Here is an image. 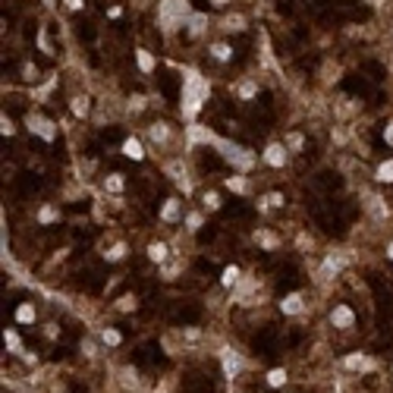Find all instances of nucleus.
<instances>
[{
	"instance_id": "a19ab883",
	"label": "nucleus",
	"mask_w": 393,
	"mask_h": 393,
	"mask_svg": "<svg viewBox=\"0 0 393 393\" xmlns=\"http://www.w3.org/2000/svg\"><path fill=\"white\" fill-rule=\"evenodd\" d=\"M227 4H230V0H211V7H217V10H220V7H227Z\"/></svg>"
},
{
	"instance_id": "dca6fc26",
	"label": "nucleus",
	"mask_w": 393,
	"mask_h": 393,
	"mask_svg": "<svg viewBox=\"0 0 393 393\" xmlns=\"http://www.w3.org/2000/svg\"><path fill=\"white\" fill-rule=\"evenodd\" d=\"M88 107H91V101L82 95V98H72V114L76 117H88Z\"/></svg>"
},
{
	"instance_id": "2eb2a0df",
	"label": "nucleus",
	"mask_w": 393,
	"mask_h": 393,
	"mask_svg": "<svg viewBox=\"0 0 393 393\" xmlns=\"http://www.w3.org/2000/svg\"><path fill=\"white\" fill-rule=\"evenodd\" d=\"M136 60H139L142 72H151V69H154V57H151L148 50H136Z\"/></svg>"
},
{
	"instance_id": "39448f33",
	"label": "nucleus",
	"mask_w": 393,
	"mask_h": 393,
	"mask_svg": "<svg viewBox=\"0 0 393 393\" xmlns=\"http://www.w3.org/2000/svg\"><path fill=\"white\" fill-rule=\"evenodd\" d=\"M265 161H268L271 167H283V164H286V145H268Z\"/></svg>"
},
{
	"instance_id": "72a5a7b5",
	"label": "nucleus",
	"mask_w": 393,
	"mask_h": 393,
	"mask_svg": "<svg viewBox=\"0 0 393 393\" xmlns=\"http://www.w3.org/2000/svg\"><path fill=\"white\" fill-rule=\"evenodd\" d=\"M286 145L293 148V151H299V148H302V136H299V133H293V136H286Z\"/></svg>"
},
{
	"instance_id": "c85d7f7f",
	"label": "nucleus",
	"mask_w": 393,
	"mask_h": 393,
	"mask_svg": "<svg viewBox=\"0 0 393 393\" xmlns=\"http://www.w3.org/2000/svg\"><path fill=\"white\" fill-rule=\"evenodd\" d=\"M255 239H258L265 249H277V239H274L271 233H261V230H258V233H255Z\"/></svg>"
},
{
	"instance_id": "e433bc0d",
	"label": "nucleus",
	"mask_w": 393,
	"mask_h": 393,
	"mask_svg": "<svg viewBox=\"0 0 393 393\" xmlns=\"http://www.w3.org/2000/svg\"><path fill=\"white\" fill-rule=\"evenodd\" d=\"M255 91H258V88H255L252 82H246V85H242V88H239V95H242V98H252V95H255Z\"/></svg>"
},
{
	"instance_id": "f3484780",
	"label": "nucleus",
	"mask_w": 393,
	"mask_h": 393,
	"mask_svg": "<svg viewBox=\"0 0 393 393\" xmlns=\"http://www.w3.org/2000/svg\"><path fill=\"white\" fill-rule=\"evenodd\" d=\"M148 258H151V261H164L167 258V246H164V242H151V246H148Z\"/></svg>"
},
{
	"instance_id": "c9c22d12",
	"label": "nucleus",
	"mask_w": 393,
	"mask_h": 393,
	"mask_svg": "<svg viewBox=\"0 0 393 393\" xmlns=\"http://www.w3.org/2000/svg\"><path fill=\"white\" fill-rule=\"evenodd\" d=\"M204 204H208V208H220V198H217V192H208V195H204Z\"/></svg>"
},
{
	"instance_id": "5701e85b",
	"label": "nucleus",
	"mask_w": 393,
	"mask_h": 393,
	"mask_svg": "<svg viewBox=\"0 0 393 393\" xmlns=\"http://www.w3.org/2000/svg\"><path fill=\"white\" fill-rule=\"evenodd\" d=\"M4 343H7V349H13V352H22V346H19V336H16L13 330H7V333H4Z\"/></svg>"
},
{
	"instance_id": "f704fd0d",
	"label": "nucleus",
	"mask_w": 393,
	"mask_h": 393,
	"mask_svg": "<svg viewBox=\"0 0 393 393\" xmlns=\"http://www.w3.org/2000/svg\"><path fill=\"white\" fill-rule=\"evenodd\" d=\"M186 223H189V230L195 233V230L201 227V214H189V217H186Z\"/></svg>"
},
{
	"instance_id": "7c9ffc66",
	"label": "nucleus",
	"mask_w": 393,
	"mask_h": 393,
	"mask_svg": "<svg viewBox=\"0 0 393 393\" xmlns=\"http://www.w3.org/2000/svg\"><path fill=\"white\" fill-rule=\"evenodd\" d=\"M123 255H126V246H123V242H120V246H114L110 252H104V258H107V261H120Z\"/></svg>"
},
{
	"instance_id": "7ed1b4c3",
	"label": "nucleus",
	"mask_w": 393,
	"mask_h": 393,
	"mask_svg": "<svg viewBox=\"0 0 393 393\" xmlns=\"http://www.w3.org/2000/svg\"><path fill=\"white\" fill-rule=\"evenodd\" d=\"M29 129H32L35 136H41L44 142H54V139H57V129H54V123L44 120V117H32V120H29Z\"/></svg>"
},
{
	"instance_id": "4468645a",
	"label": "nucleus",
	"mask_w": 393,
	"mask_h": 393,
	"mask_svg": "<svg viewBox=\"0 0 393 393\" xmlns=\"http://www.w3.org/2000/svg\"><path fill=\"white\" fill-rule=\"evenodd\" d=\"M283 384H286V371L283 368L268 371V387H283Z\"/></svg>"
},
{
	"instance_id": "1a4fd4ad",
	"label": "nucleus",
	"mask_w": 393,
	"mask_h": 393,
	"mask_svg": "<svg viewBox=\"0 0 393 393\" xmlns=\"http://www.w3.org/2000/svg\"><path fill=\"white\" fill-rule=\"evenodd\" d=\"M123 154H126V158H133V161H142V158H145L142 145H139L136 139H126V142H123Z\"/></svg>"
},
{
	"instance_id": "6ab92c4d",
	"label": "nucleus",
	"mask_w": 393,
	"mask_h": 393,
	"mask_svg": "<svg viewBox=\"0 0 393 393\" xmlns=\"http://www.w3.org/2000/svg\"><path fill=\"white\" fill-rule=\"evenodd\" d=\"M378 179H381V182H393V158L378 167Z\"/></svg>"
},
{
	"instance_id": "2f4dec72",
	"label": "nucleus",
	"mask_w": 393,
	"mask_h": 393,
	"mask_svg": "<svg viewBox=\"0 0 393 393\" xmlns=\"http://www.w3.org/2000/svg\"><path fill=\"white\" fill-rule=\"evenodd\" d=\"M22 79H25V82H35V79H38V66L25 63V66H22Z\"/></svg>"
},
{
	"instance_id": "ea45409f",
	"label": "nucleus",
	"mask_w": 393,
	"mask_h": 393,
	"mask_svg": "<svg viewBox=\"0 0 393 393\" xmlns=\"http://www.w3.org/2000/svg\"><path fill=\"white\" fill-rule=\"evenodd\" d=\"M384 139H387V142H390V145H393V123H390V126H387V129H384Z\"/></svg>"
},
{
	"instance_id": "ddd939ff",
	"label": "nucleus",
	"mask_w": 393,
	"mask_h": 393,
	"mask_svg": "<svg viewBox=\"0 0 393 393\" xmlns=\"http://www.w3.org/2000/svg\"><path fill=\"white\" fill-rule=\"evenodd\" d=\"M220 283H223V286H236V283H239V268H223Z\"/></svg>"
},
{
	"instance_id": "a211bd4d",
	"label": "nucleus",
	"mask_w": 393,
	"mask_h": 393,
	"mask_svg": "<svg viewBox=\"0 0 393 393\" xmlns=\"http://www.w3.org/2000/svg\"><path fill=\"white\" fill-rule=\"evenodd\" d=\"M136 305H139L136 296H120L117 299V311H136Z\"/></svg>"
},
{
	"instance_id": "cd10ccee",
	"label": "nucleus",
	"mask_w": 393,
	"mask_h": 393,
	"mask_svg": "<svg viewBox=\"0 0 393 393\" xmlns=\"http://www.w3.org/2000/svg\"><path fill=\"white\" fill-rule=\"evenodd\" d=\"M201 29H204V19H201V16L195 13L192 19H189V35H192V38H195V35H201Z\"/></svg>"
},
{
	"instance_id": "20e7f679",
	"label": "nucleus",
	"mask_w": 393,
	"mask_h": 393,
	"mask_svg": "<svg viewBox=\"0 0 393 393\" xmlns=\"http://www.w3.org/2000/svg\"><path fill=\"white\" fill-rule=\"evenodd\" d=\"M330 324H333V327H340V330L352 327V324H355V315H352V308H349V305H336V308L330 311Z\"/></svg>"
},
{
	"instance_id": "b1692460",
	"label": "nucleus",
	"mask_w": 393,
	"mask_h": 393,
	"mask_svg": "<svg viewBox=\"0 0 393 393\" xmlns=\"http://www.w3.org/2000/svg\"><path fill=\"white\" fill-rule=\"evenodd\" d=\"M371 362L365 359V355L359 352V355H349V359H346V368H368Z\"/></svg>"
},
{
	"instance_id": "bb28decb",
	"label": "nucleus",
	"mask_w": 393,
	"mask_h": 393,
	"mask_svg": "<svg viewBox=\"0 0 393 393\" xmlns=\"http://www.w3.org/2000/svg\"><path fill=\"white\" fill-rule=\"evenodd\" d=\"M286 198L283 195H280V192H271L268 198H265V204H261V208H280V204H283Z\"/></svg>"
},
{
	"instance_id": "58836bf2",
	"label": "nucleus",
	"mask_w": 393,
	"mask_h": 393,
	"mask_svg": "<svg viewBox=\"0 0 393 393\" xmlns=\"http://www.w3.org/2000/svg\"><path fill=\"white\" fill-rule=\"evenodd\" d=\"M182 333H186V336H189V340H198V336H201V333H198V330H195V327H186V330H182Z\"/></svg>"
},
{
	"instance_id": "a878e982",
	"label": "nucleus",
	"mask_w": 393,
	"mask_h": 393,
	"mask_svg": "<svg viewBox=\"0 0 393 393\" xmlns=\"http://www.w3.org/2000/svg\"><path fill=\"white\" fill-rule=\"evenodd\" d=\"M227 189L230 192H246V179H242V176H230L227 179Z\"/></svg>"
},
{
	"instance_id": "f03ea898",
	"label": "nucleus",
	"mask_w": 393,
	"mask_h": 393,
	"mask_svg": "<svg viewBox=\"0 0 393 393\" xmlns=\"http://www.w3.org/2000/svg\"><path fill=\"white\" fill-rule=\"evenodd\" d=\"M186 16H189V4H186V0H164L161 4V25L164 29L182 25Z\"/></svg>"
},
{
	"instance_id": "393cba45",
	"label": "nucleus",
	"mask_w": 393,
	"mask_h": 393,
	"mask_svg": "<svg viewBox=\"0 0 393 393\" xmlns=\"http://www.w3.org/2000/svg\"><path fill=\"white\" fill-rule=\"evenodd\" d=\"M223 29H230V32H242V29H246V19H242V16H230V19L223 22Z\"/></svg>"
},
{
	"instance_id": "9b49d317",
	"label": "nucleus",
	"mask_w": 393,
	"mask_h": 393,
	"mask_svg": "<svg viewBox=\"0 0 393 393\" xmlns=\"http://www.w3.org/2000/svg\"><path fill=\"white\" fill-rule=\"evenodd\" d=\"M16 321H19V324H32L35 321V305H19V308H16Z\"/></svg>"
},
{
	"instance_id": "9d476101",
	"label": "nucleus",
	"mask_w": 393,
	"mask_h": 393,
	"mask_svg": "<svg viewBox=\"0 0 393 393\" xmlns=\"http://www.w3.org/2000/svg\"><path fill=\"white\" fill-rule=\"evenodd\" d=\"M148 136H151V142H167V139H170V126H167V123H154L151 129H148Z\"/></svg>"
},
{
	"instance_id": "423d86ee",
	"label": "nucleus",
	"mask_w": 393,
	"mask_h": 393,
	"mask_svg": "<svg viewBox=\"0 0 393 393\" xmlns=\"http://www.w3.org/2000/svg\"><path fill=\"white\" fill-rule=\"evenodd\" d=\"M280 311H283V315H299V311H302V296H299V293L283 296V302H280Z\"/></svg>"
},
{
	"instance_id": "6e6552de",
	"label": "nucleus",
	"mask_w": 393,
	"mask_h": 393,
	"mask_svg": "<svg viewBox=\"0 0 393 393\" xmlns=\"http://www.w3.org/2000/svg\"><path fill=\"white\" fill-rule=\"evenodd\" d=\"M179 198H167V204L161 208V217L167 220V223H173V220H179Z\"/></svg>"
},
{
	"instance_id": "412c9836",
	"label": "nucleus",
	"mask_w": 393,
	"mask_h": 393,
	"mask_svg": "<svg viewBox=\"0 0 393 393\" xmlns=\"http://www.w3.org/2000/svg\"><path fill=\"white\" fill-rule=\"evenodd\" d=\"M101 340H104L107 346H117V343L123 340V336H120V330H114V327H107V330L101 333Z\"/></svg>"
},
{
	"instance_id": "79ce46f5",
	"label": "nucleus",
	"mask_w": 393,
	"mask_h": 393,
	"mask_svg": "<svg viewBox=\"0 0 393 393\" xmlns=\"http://www.w3.org/2000/svg\"><path fill=\"white\" fill-rule=\"evenodd\" d=\"M387 258H390V261H393V242H390V249H387Z\"/></svg>"
},
{
	"instance_id": "473e14b6",
	"label": "nucleus",
	"mask_w": 393,
	"mask_h": 393,
	"mask_svg": "<svg viewBox=\"0 0 393 393\" xmlns=\"http://www.w3.org/2000/svg\"><path fill=\"white\" fill-rule=\"evenodd\" d=\"M13 129H16V126H13V120L4 114V120H0V133H4V136H13Z\"/></svg>"
},
{
	"instance_id": "f8f14e48",
	"label": "nucleus",
	"mask_w": 393,
	"mask_h": 393,
	"mask_svg": "<svg viewBox=\"0 0 393 393\" xmlns=\"http://www.w3.org/2000/svg\"><path fill=\"white\" fill-rule=\"evenodd\" d=\"M343 265H346V258H333V255H330V258L324 261V268H321V274H324V277H330V274H336V271H340Z\"/></svg>"
},
{
	"instance_id": "f257e3e1",
	"label": "nucleus",
	"mask_w": 393,
	"mask_h": 393,
	"mask_svg": "<svg viewBox=\"0 0 393 393\" xmlns=\"http://www.w3.org/2000/svg\"><path fill=\"white\" fill-rule=\"evenodd\" d=\"M204 101H208V82H204L198 72H186L182 76V114L195 117Z\"/></svg>"
},
{
	"instance_id": "c756f323",
	"label": "nucleus",
	"mask_w": 393,
	"mask_h": 393,
	"mask_svg": "<svg viewBox=\"0 0 393 393\" xmlns=\"http://www.w3.org/2000/svg\"><path fill=\"white\" fill-rule=\"evenodd\" d=\"M211 54H214L217 60H230V57H233V54H230V47H227V44H214V47H211Z\"/></svg>"
},
{
	"instance_id": "4be33fe9",
	"label": "nucleus",
	"mask_w": 393,
	"mask_h": 393,
	"mask_svg": "<svg viewBox=\"0 0 393 393\" xmlns=\"http://www.w3.org/2000/svg\"><path fill=\"white\" fill-rule=\"evenodd\" d=\"M38 220H41V223H54V220H57V208H50V204H44V208L38 211Z\"/></svg>"
},
{
	"instance_id": "aec40b11",
	"label": "nucleus",
	"mask_w": 393,
	"mask_h": 393,
	"mask_svg": "<svg viewBox=\"0 0 393 393\" xmlns=\"http://www.w3.org/2000/svg\"><path fill=\"white\" fill-rule=\"evenodd\" d=\"M123 186H126V182H123V176H120V173H114V176H107V179H104V189H110V192H120Z\"/></svg>"
},
{
	"instance_id": "0eeeda50",
	"label": "nucleus",
	"mask_w": 393,
	"mask_h": 393,
	"mask_svg": "<svg viewBox=\"0 0 393 393\" xmlns=\"http://www.w3.org/2000/svg\"><path fill=\"white\" fill-rule=\"evenodd\" d=\"M239 368H242L239 355H233L230 349H223V371H227V378H236V374H239Z\"/></svg>"
},
{
	"instance_id": "4c0bfd02",
	"label": "nucleus",
	"mask_w": 393,
	"mask_h": 393,
	"mask_svg": "<svg viewBox=\"0 0 393 393\" xmlns=\"http://www.w3.org/2000/svg\"><path fill=\"white\" fill-rule=\"evenodd\" d=\"M66 10H82V0H63Z\"/></svg>"
}]
</instances>
